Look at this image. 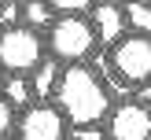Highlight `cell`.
<instances>
[{
  "mask_svg": "<svg viewBox=\"0 0 151 140\" xmlns=\"http://www.w3.org/2000/svg\"><path fill=\"white\" fill-rule=\"evenodd\" d=\"M0 96H4L7 103H11L15 111H26V107H33V92H29V78H7L4 85H0Z\"/></svg>",
  "mask_w": 151,
  "mask_h": 140,
  "instance_id": "obj_11",
  "label": "cell"
},
{
  "mask_svg": "<svg viewBox=\"0 0 151 140\" xmlns=\"http://www.w3.org/2000/svg\"><path fill=\"white\" fill-rule=\"evenodd\" d=\"M44 63V37L26 26H11L0 33V66L7 78H29Z\"/></svg>",
  "mask_w": 151,
  "mask_h": 140,
  "instance_id": "obj_3",
  "label": "cell"
},
{
  "mask_svg": "<svg viewBox=\"0 0 151 140\" xmlns=\"http://www.w3.org/2000/svg\"><path fill=\"white\" fill-rule=\"evenodd\" d=\"M52 22H55V15H52V7L44 4V0H29V4H22V26L33 29V33H48Z\"/></svg>",
  "mask_w": 151,
  "mask_h": 140,
  "instance_id": "obj_10",
  "label": "cell"
},
{
  "mask_svg": "<svg viewBox=\"0 0 151 140\" xmlns=\"http://www.w3.org/2000/svg\"><path fill=\"white\" fill-rule=\"evenodd\" d=\"M107 66L125 81V85H147L151 81V37L125 33L122 41L111 48V63Z\"/></svg>",
  "mask_w": 151,
  "mask_h": 140,
  "instance_id": "obj_4",
  "label": "cell"
},
{
  "mask_svg": "<svg viewBox=\"0 0 151 140\" xmlns=\"http://www.w3.org/2000/svg\"><path fill=\"white\" fill-rule=\"evenodd\" d=\"M48 7H52V15L59 19V15H85L92 4H88V0H48Z\"/></svg>",
  "mask_w": 151,
  "mask_h": 140,
  "instance_id": "obj_13",
  "label": "cell"
},
{
  "mask_svg": "<svg viewBox=\"0 0 151 140\" xmlns=\"http://www.w3.org/2000/svg\"><path fill=\"white\" fill-rule=\"evenodd\" d=\"M15 140H19V136H15Z\"/></svg>",
  "mask_w": 151,
  "mask_h": 140,
  "instance_id": "obj_15",
  "label": "cell"
},
{
  "mask_svg": "<svg viewBox=\"0 0 151 140\" xmlns=\"http://www.w3.org/2000/svg\"><path fill=\"white\" fill-rule=\"evenodd\" d=\"M19 140H66L70 125L55 103H33L19 114Z\"/></svg>",
  "mask_w": 151,
  "mask_h": 140,
  "instance_id": "obj_5",
  "label": "cell"
},
{
  "mask_svg": "<svg viewBox=\"0 0 151 140\" xmlns=\"http://www.w3.org/2000/svg\"><path fill=\"white\" fill-rule=\"evenodd\" d=\"M59 78H63V66H59L55 59L44 55V63L37 66L33 74H29V92H33V103H48L52 96H55Z\"/></svg>",
  "mask_w": 151,
  "mask_h": 140,
  "instance_id": "obj_8",
  "label": "cell"
},
{
  "mask_svg": "<svg viewBox=\"0 0 151 140\" xmlns=\"http://www.w3.org/2000/svg\"><path fill=\"white\" fill-rule=\"evenodd\" d=\"M103 133H107V140H151V111L137 100L118 103V107H111Z\"/></svg>",
  "mask_w": 151,
  "mask_h": 140,
  "instance_id": "obj_6",
  "label": "cell"
},
{
  "mask_svg": "<svg viewBox=\"0 0 151 140\" xmlns=\"http://www.w3.org/2000/svg\"><path fill=\"white\" fill-rule=\"evenodd\" d=\"M15 125H19V111H15L11 103H7L4 96H0V140H11Z\"/></svg>",
  "mask_w": 151,
  "mask_h": 140,
  "instance_id": "obj_12",
  "label": "cell"
},
{
  "mask_svg": "<svg viewBox=\"0 0 151 140\" xmlns=\"http://www.w3.org/2000/svg\"><path fill=\"white\" fill-rule=\"evenodd\" d=\"M88 22L96 29V41H103L107 48H114L125 37V19H122V4H92Z\"/></svg>",
  "mask_w": 151,
  "mask_h": 140,
  "instance_id": "obj_7",
  "label": "cell"
},
{
  "mask_svg": "<svg viewBox=\"0 0 151 140\" xmlns=\"http://www.w3.org/2000/svg\"><path fill=\"white\" fill-rule=\"evenodd\" d=\"M96 48V29L88 22V15H59L48 29V41H44V52L48 59L66 66H81Z\"/></svg>",
  "mask_w": 151,
  "mask_h": 140,
  "instance_id": "obj_2",
  "label": "cell"
},
{
  "mask_svg": "<svg viewBox=\"0 0 151 140\" xmlns=\"http://www.w3.org/2000/svg\"><path fill=\"white\" fill-rule=\"evenodd\" d=\"M137 103H144V107L151 111V81H147V85H140V92H137Z\"/></svg>",
  "mask_w": 151,
  "mask_h": 140,
  "instance_id": "obj_14",
  "label": "cell"
},
{
  "mask_svg": "<svg viewBox=\"0 0 151 140\" xmlns=\"http://www.w3.org/2000/svg\"><path fill=\"white\" fill-rule=\"evenodd\" d=\"M125 33L133 37H151V4H122Z\"/></svg>",
  "mask_w": 151,
  "mask_h": 140,
  "instance_id": "obj_9",
  "label": "cell"
},
{
  "mask_svg": "<svg viewBox=\"0 0 151 140\" xmlns=\"http://www.w3.org/2000/svg\"><path fill=\"white\" fill-rule=\"evenodd\" d=\"M52 100L70 129L100 125L111 114V92L92 66H63V78H59Z\"/></svg>",
  "mask_w": 151,
  "mask_h": 140,
  "instance_id": "obj_1",
  "label": "cell"
}]
</instances>
